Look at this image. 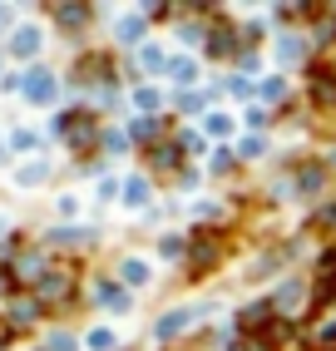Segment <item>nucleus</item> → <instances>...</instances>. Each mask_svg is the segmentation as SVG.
<instances>
[{
	"mask_svg": "<svg viewBox=\"0 0 336 351\" xmlns=\"http://www.w3.org/2000/svg\"><path fill=\"white\" fill-rule=\"evenodd\" d=\"M69 287H75V272H69V267H60V272H45V277H40V302H60Z\"/></svg>",
	"mask_w": 336,
	"mask_h": 351,
	"instance_id": "f257e3e1",
	"label": "nucleus"
},
{
	"mask_svg": "<svg viewBox=\"0 0 336 351\" xmlns=\"http://www.w3.org/2000/svg\"><path fill=\"white\" fill-rule=\"evenodd\" d=\"M10 50H20V55H35V50H40V35H35V30H20V35L10 40Z\"/></svg>",
	"mask_w": 336,
	"mask_h": 351,
	"instance_id": "f03ea898",
	"label": "nucleus"
},
{
	"mask_svg": "<svg viewBox=\"0 0 336 351\" xmlns=\"http://www.w3.org/2000/svg\"><path fill=\"white\" fill-rule=\"evenodd\" d=\"M55 15H60V25H84V15H89V5H60Z\"/></svg>",
	"mask_w": 336,
	"mask_h": 351,
	"instance_id": "7ed1b4c3",
	"label": "nucleus"
}]
</instances>
